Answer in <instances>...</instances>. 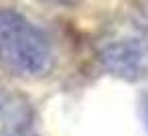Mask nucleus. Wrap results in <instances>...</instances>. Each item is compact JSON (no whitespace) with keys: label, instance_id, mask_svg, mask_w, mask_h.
I'll return each instance as SVG.
<instances>
[{"label":"nucleus","instance_id":"f257e3e1","mask_svg":"<svg viewBox=\"0 0 148 136\" xmlns=\"http://www.w3.org/2000/svg\"><path fill=\"white\" fill-rule=\"evenodd\" d=\"M0 65L23 79L45 77L55 65L47 35L10 8H0Z\"/></svg>","mask_w":148,"mask_h":136},{"label":"nucleus","instance_id":"f03ea898","mask_svg":"<svg viewBox=\"0 0 148 136\" xmlns=\"http://www.w3.org/2000/svg\"><path fill=\"white\" fill-rule=\"evenodd\" d=\"M95 53L110 75L136 81L148 71V33L134 21L116 23L99 37Z\"/></svg>","mask_w":148,"mask_h":136},{"label":"nucleus","instance_id":"7ed1b4c3","mask_svg":"<svg viewBox=\"0 0 148 136\" xmlns=\"http://www.w3.org/2000/svg\"><path fill=\"white\" fill-rule=\"evenodd\" d=\"M33 124V106L16 89L0 87V136H25Z\"/></svg>","mask_w":148,"mask_h":136},{"label":"nucleus","instance_id":"20e7f679","mask_svg":"<svg viewBox=\"0 0 148 136\" xmlns=\"http://www.w3.org/2000/svg\"><path fill=\"white\" fill-rule=\"evenodd\" d=\"M142 120H144V124L148 126V93L142 95Z\"/></svg>","mask_w":148,"mask_h":136},{"label":"nucleus","instance_id":"39448f33","mask_svg":"<svg viewBox=\"0 0 148 136\" xmlns=\"http://www.w3.org/2000/svg\"><path fill=\"white\" fill-rule=\"evenodd\" d=\"M49 2H61L63 4V2H69V0H49Z\"/></svg>","mask_w":148,"mask_h":136}]
</instances>
